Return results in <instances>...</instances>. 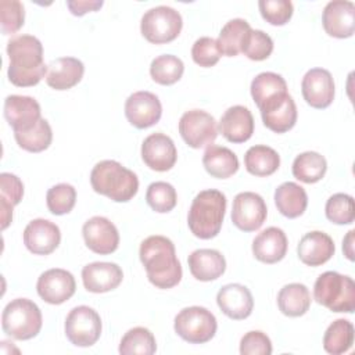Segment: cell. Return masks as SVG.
I'll use <instances>...</instances> for the list:
<instances>
[{"label": "cell", "instance_id": "cell-1", "mask_svg": "<svg viewBox=\"0 0 355 355\" xmlns=\"http://www.w3.org/2000/svg\"><path fill=\"white\" fill-rule=\"evenodd\" d=\"M8 80L18 87L37 85L47 75L43 60V44L32 35H18L8 40Z\"/></svg>", "mask_w": 355, "mask_h": 355}, {"label": "cell", "instance_id": "cell-2", "mask_svg": "<svg viewBox=\"0 0 355 355\" xmlns=\"http://www.w3.org/2000/svg\"><path fill=\"white\" fill-rule=\"evenodd\" d=\"M139 257L150 283L155 287L172 288L182 280V265L175 244L168 237L148 236L140 244Z\"/></svg>", "mask_w": 355, "mask_h": 355}, {"label": "cell", "instance_id": "cell-3", "mask_svg": "<svg viewBox=\"0 0 355 355\" xmlns=\"http://www.w3.org/2000/svg\"><path fill=\"white\" fill-rule=\"evenodd\" d=\"M90 184L98 194L115 202L132 200L139 190V179L135 172L114 159L97 162L90 172Z\"/></svg>", "mask_w": 355, "mask_h": 355}, {"label": "cell", "instance_id": "cell-4", "mask_svg": "<svg viewBox=\"0 0 355 355\" xmlns=\"http://www.w3.org/2000/svg\"><path fill=\"white\" fill-rule=\"evenodd\" d=\"M226 211V197L222 191L208 189L200 191L189 209L187 225L190 232L202 240H209L220 232Z\"/></svg>", "mask_w": 355, "mask_h": 355}, {"label": "cell", "instance_id": "cell-5", "mask_svg": "<svg viewBox=\"0 0 355 355\" xmlns=\"http://www.w3.org/2000/svg\"><path fill=\"white\" fill-rule=\"evenodd\" d=\"M318 304L333 312L352 313L355 311V283L352 277L334 270L322 273L313 286Z\"/></svg>", "mask_w": 355, "mask_h": 355}, {"label": "cell", "instance_id": "cell-6", "mask_svg": "<svg viewBox=\"0 0 355 355\" xmlns=\"http://www.w3.org/2000/svg\"><path fill=\"white\" fill-rule=\"evenodd\" d=\"M40 308L28 298H15L8 302L1 313L3 331L15 340H31L42 329Z\"/></svg>", "mask_w": 355, "mask_h": 355}, {"label": "cell", "instance_id": "cell-7", "mask_svg": "<svg viewBox=\"0 0 355 355\" xmlns=\"http://www.w3.org/2000/svg\"><path fill=\"white\" fill-rule=\"evenodd\" d=\"M176 334L190 344L208 343L216 333L215 315L204 306L183 308L173 322Z\"/></svg>", "mask_w": 355, "mask_h": 355}, {"label": "cell", "instance_id": "cell-8", "mask_svg": "<svg viewBox=\"0 0 355 355\" xmlns=\"http://www.w3.org/2000/svg\"><path fill=\"white\" fill-rule=\"evenodd\" d=\"M183 26L179 11L168 6H157L144 12L140 22L141 35L154 44L169 43L175 40Z\"/></svg>", "mask_w": 355, "mask_h": 355}, {"label": "cell", "instance_id": "cell-9", "mask_svg": "<svg viewBox=\"0 0 355 355\" xmlns=\"http://www.w3.org/2000/svg\"><path fill=\"white\" fill-rule=\"evenodd\" d=\"M65 336L76 347H92L101 336V318L87 305L69 311L65 319Z\"/></svg>", "mask_w": 355, "mask_h": 355}, {"label": "cell", "instance_id": "cell-10", "mask_svg": "<svg viewBox=\"0 0 355 355\" xmlns=\"http://www.w3.org/2000/svg\"><path fill=\"white\" fill-rule=\"evenodd\" d=\"M179 133L191 148L211 146L218 137L215 118L202 110L186 111L179 119Z\"/></svg>", "mask_w": 355, "mask_h": 355}, {"label": "cell", "instance_id": "cell-11", "mask_svg": "<svg viewBox=\"0 0 355 355\" xmlns=\"http://www.w3.org/2000/svg\"><path fill=\"white\" fill-rule=\"evenodd\" d=\"M268 215L263 198L252 191L239 193L233 200L232 222L243 232L258 230Z\"/></svg>", "mask_w": 355, "mask_h": 355}, {"label": "cell", "instance_id": "cell-12", "mask_svg": "<svg viewBox=\"0 0 355 355\" xmlns=\"http://www.w3.org/2000/svg\"><path fill=\"white\" fill-rule=\"evenodd\" d=\"M251 96L261 112L279 107L290 94L284 78L275 72H261L251 82Z\"/></svg>", "mask_w": 355, "mask_h": 355}, {"label": "cell", "instance_id": "cell-13", "mask_svg": "<svg viewBox=\"0 0 355 355\" xmlns=\"http://www.w3.org/2000/svg\"><path fill=\"white\" fill-rule=\"evenodd\" d=\"M36 290L39 297L47 304L60 305L75 294L76 283L71 272L61 268H53L39 276Z\"/></svg>", "mask_w": 355, "mask_h": 355}, {"label": "cell", "instance_id": "cell-14", "mask_svg": "<svg viewBox=\"0 0 355 355\" xmlns=\"http://www.w3.org/2000/svg\"><path fill=\"white\" fill-rule=\"evenodd\" d=\"M125 115L130 125L137 129H146L155 125L162 115L159 98L151 92H136L125 103Z\"/></svg>", "mask_w": 355, "mask_h": 355}, {"label": "cell", "instance_id": "cell-15", "mask_svg": "<svg viewBox=\"0 0 355 355\" xmlns=\"http://www.w3.org/2000/svg\"><path fill=\"white\" fill-rule=\"evenodd\" d=\"M82 234L87 248L100 255L112 254L119 245L116 226L104 216L87 219L82 227Z\"/></svg>", "mask_w": 355, "mask_h": 355}, {"label": "cell", "instance_id": "cell-16", "mask_svg": "<svg viewBox=\"0 0 355 355\" xmlns=\"http://www.w3.org/2000/svg\"><path fill=\"white\" fill-rule=\"evenodd\" d=\"M141 159L157 172H166L173 168L178 159V150L173 140L164 133H151L141 144Z\"/></svg>", "mask_w": 355, "mask_h": 355}, {"label": "cell", "instance_id": "cell-17", "mask_svg": "<svg viewBox=\"0 0 355 355\" xmlns=\"http://www.w3.org/2000/svg\"><path fill=\"white\" fill-rule=\"evenodd\" d=\"M4 118L14 132L29 130L42 119L40 105L29 96H7L4 100Z\"/></svg>", "mask_w": 355, "mask_h": 355}, {"label": "cell", "instance_id": "cell-18", "mask_svg": "<svg viewBox=\"0 0 355 355\" xmlns=\"http://www.w3.org/2000/svg\"><path fill=\"white\" fill-rule=\"evenodd\" d=\"M304 100L313 108H327L334 98V80L331 73L323 68L309 69L301 82Z\"/></svg>", "mask_w": 355, "mask_h": 355}, {"label": "cell", "instance_id": "cell-19", "mask_svg": "<svg viewBox=\"0 0 355 355\" xmlns=\"http://www.w3.org/2000/svg\"><path fill=\"white\" fill-rule=\"evenodd\" d=\"M322 24L327 35L345 39L355 31V6L348 0L329 1L322 14Z\"/></svg>", "mask_w": 355, "mask_h": 355}, {"label": "cell", "instance_id": "cell-20", "mask_svg": "<svg viewBox=\"0 0 355 355\" xmlns=\"http://www.w3.org/2000/svg\"><path fill=\"white\" fill-rule=\"evenodd\" d=\"M61 241L60 227L47 219H33L24 230L25 247L36 255L51 254Z\"/></svg>", "mask_w": 355, "mask_h": 355}, {"label": "cell", "instance_id": "cell-21", "mask_svg": "<svg viewBox=\"0 0 355 355\" xmlns=\"http://www.w3.org/2000/svg\"><path fill=\"white\" fill-rule=\"evenodd\" d=\"M216 304L227 318L233 320H241L251 315L254 308V298L245 286L230 283L218 291Z\"/></svg>", "mask_w": 355, "mask_h": 355}, {"label": "cell", "instance_id": "cell-22", "mask_svg": "<svg viewBox=\"0 0 355 355\" xmlns=\"http://www.w3.org/2000/svg\"><path fill=\"white\" fill-rule=\"evenodd\" d=\"M123 279L122 269L114 262H92L83 266V286L90 293H107L116 288Z\"/></svg>", "mask_w": 355, "mask_h": 355}, {"label": "cell", "instance_id": "cell-23", "mask_svg": "<svg viewBox=\"0 0 355 355\" xmlns=\"http://www.w3.org/2000/svg\"><path fill=\"white\" fill-rule=\"evenodd\" d=\"M219 130L230 143H244L254 133V118L244 105L229 107L219 121Z\"/></svg>", "mask_w": 355, "mask_h": 355}, {"label": "cell", "instance_id": "cell-24", "mask_svg": "<svg viewBox=\"0 0 355 355\" xmlns=\"http://www.w3.org/2000/svg\"><path fill=\"white\" fill-rule=\"evenodd\" d=\"M298 258L308 266H320L326 263L336 251L333 239L320 232L313 230L302 236L298 244Z\"/></svg>", "mask_w": 355, "mask_h": 355}, {"label": "cell", "instance_id": "cell-25", "mask_svg": "<svg viewBox=\"0 0 355 355\" xmlns=\"http://www.w3.org/2000/svg\"><path fill=\"white\" fill-rule=\"evenodd\" d=\"M85 73V65L75 57H60L47 65L46 83L54 90H68L78 85Z\"/></svg>", "mask_w": 355, "mask_h": 355}, {"label": "cell", "instance_id": "cell-26", "mask_svg": "<svg viewBox=\"0 0 355 355\" xmlns=\"http://www.w3.org/2000/svg\"><path fill=\"white\" fill-rule=\"evenodd\" d=\"M288 241L286 233L276 226L266 227L252 241L254 257L263 263H276L287 252Z\"/></svg>", "mask_w": 355, "mask_h": 355}, {"label": "cell", "instance_id": "cell-27", "mask_svg": "<svg viewBox=\"0 0 355 355\" xmlns=\"http://www.w3.org/2000/svg\"><path fill=\"white\" fill-rule=\"evenodd\" d=\"M189 269L200 282H211L220 277L226 270V259L212 248H200L189 255Z\"/></svg>", "mask_w": 355, "mask_h": 355}, {"label": "cell", "instance_id": "cell-28", "mask_svg": "<svg viewBox=\"0 0 355 355\" xmlns=\"http://www.w3.org/2000/svg\"><path fill=\"white\" fill-rule=\"evenodd\" d=\"M275 204L282 215L294 219L305 212L308 196L300 184L294 182H284L275 190Z\"/></svg>", "mask_w": 355, "mask_h": 355}, {"label": "cell", "instance_id": "cell-29", "mask_svg": "<svg viewBox=\"0 0 355 355\" xmlns=\"http://www.w3.org/2000/svg\"><path fill=\"white\" fill-rule=\"evenodd\" d=\"M205 171L216 179H227L239 169L237 155L227 147L211 144L202 155Z\"/></svg>", "mask_w": 355, "mask_h": 355}, {"label": "cell", "instance_id": "cell-30", "mask_svg": "<svg viewBox=\"0 0 355 355\" xmlns=\"http://www.w3.org/2000/svg\"><path fill=\"white\" fill-rule=\"evenodd\" d=\"M277 306L283 315L290 318L305 315L311 306V294L308 287L302 283H290L283 286L277 294Z\"/></svg>", "mask_w": 355, "mask_h": 355}, {"label": "cell", "instance_id": "cell-31", "mask_svg": "<svg viewBox=\"0 0 355 355\" xmlns=\"http://www.w3.org/2000/svg\"><path fill=\"white\" fill-rule=\"evenodd\" d=\"M244 165L247 172L254 176H270L279 169L280 155L272 147L252 146L244 155Z\"/></svg>", "mask_w": 355, "mask_h": 355}, {"label": "cell", "instance_id": "cell-32", "mask_svg": "<svg viewBox=\"0 0 355 355\" xmlns=\"http://www.w3.org/2000/svg\"><path fill=\"white\" fill-rule=\"evenodd\" d=\"M251 32L250 24L243 18H233L225 24L216 39L219 50L227 57H234L241 53L243 44Z\"/></svg>", "mask_w": 355, "mask_h": 355}, {"label": "cell", "instance_id": "cell-33", "mask_svg": "<svg viewBox=\"0 0 355 355\" xmlns=\"http://www.w3.org/2000/svg\"><path fill=\"white\" fill-rule=\"evenodd\" d=\"M354 324L347 319L334 320L324 331L323 348L331 355L348 352L354 345Z\"/></svg>", "mask_w": 355, "mask_h": 355}, {"label": "cell", "instance_id": "cell-34", "mask_svg": "<svg viewBox=\"0 0 355 355\" xmlns=\"http://www.w3.org/2000/svg\"><path fill=\"white\" fill-rule=\"evenodd\" d=\"M327 171L326 158L316 151H305L295 157L293 162V175L304 183L319 182Z\"/></svg>", "mask_w": 355, "mask_h": 355}, {"label": "cell", "instance_id": "cell-35", "mask_svg": "<svg viewBox=\"0 0 355 355\" xmlns=\"http://www.w3.org/2000/svg\"><path fill=\"white\" fill-rule=\"evenodd\" d=\"M263 125L275 133H286L294 128L297 122V105L291 96H288L279 107L261 112Z\"/></svg>", "mask_w": 355, "mask_h": 355}, {"label": "cell", "instance_id": "cell-36", "mask_svg": "<svg viewBox=\"0 0 355 355\" xmlns=\"http://www.w3.org/2000/svg\"><path fill=\"white\" fill-rule=\"evenodd\" d=\"M155 351V337L148 329L141 326L128 330L119 343V354L122 355H153Z\"/></svg>", "mask_w": 355, "mask_h": 355}, {"label": "cell", "instance_id": "cell-37", "mask_svg": "<svg viewBox=\"0 0 355 355\" xmlns=\"http://www.w3.org/2000/svg\"><path fill=\"white\" fill-rule=\"evenodd\" d=\"M184 72L183 61L172 54H162L158 55L151 61L150 65V75L154 82L169 86L176 83Z\"/></svg>", "mask_w": 355, "mask_h": 355}, {"label": "cell", "instance_id": "cell-38", "mask_svg": "<svg viewBox=\"0 0 355 355\" xmlns=\"http://www.w3.org/2000/svg\"><path fill=\"white\" fill-rule=\"evenodd\" d=\"M18 146L29 153H40L49 148L53 140V130L50 123L42 118L32 129L25 132H14Z\"/></svg>", "mask_w": 355, "mask_h": 355}, {"label": "cell", "instance_id": "cell-39", "mask_svg": "<svg viewBox=\"0 0 355 355\" xmlns=\"http://www.w3.org/2000/svg\"><path fill=\"white\" fill-rule=\"evenodd\" d=\"M146 201L153 211L166 214L176 207L178 194L171 183L154 182L147 187Z\"/></svg>", "mask_w": 355, "mask_h": 355}, {"label": "cell", "instance_id": "cell-40", "mask_svg": "<svg viewBox=\"0 0 355 355\" xmlns=\"http://www.w3.org/2000/svg\"><path fill=\"white\" fill-rule=\"evenodd\" d=\"M326 218L336 225H351L355 219L354 198L345 193H336L326 201Z\"/></svg>", "mask_w": 355, "mask_h": 355}, {"label": "cell", "instance_id": "cell-41", "mask_svg": "<svg viewBox=\"0 0 355 355\" xmlns=\"http://www.w3.org/2000/svg\"><path fill=\"white\" fill-rule=\"evenodd\" d=\"M76 202V190L69 183H58L47 190L46 204L53 215H64L72 211Z\"/></svg>", "mask_w": 355, "mask_h": 355}, {"label": "cell", "instance_id": "cell-42", "mask_svg": "<svg viewBox=\"0 0 355 355\" xmlns=\"http://www.w3.org/2000/svg\"><path fill=\"white\" fill-rule=\"evenodd\" d=\"M272 51H273L272 37L259 29H251L241 49V53L252 61H263L272 54Z\"/></svg>", "mask_w": 355, "mask_h": 355}, {"label": "cell", "instance_id": "cell-43", "mask_svg": "<svg viewBox=\"0 0 355 355\" xmlns=\"http://www.w3.org/2000/svg\"><path fill=\"white\" fill-rule=\"evenodd\" d=\"M259 12L270 25H284L293 17V3L290 0H259Z\"/></svg>", "mask_w": 355, "mask_h": 355}, {"label": "cell", "instance_id": "cell-44", "mask_svg": "<svg viewBox=\"0 0 355 355\" xmlns=\"http://www.w3.org/2000/svg\"><path fill=\"white\" fill-rule=\"evenodd\" d=\"M0 19L1 32L4 35H12L21 29L25 19L24 6L18 0H1L0 1Z\"/></svg>", "mask_w": 355, "mask_h": 355}, {"label": "cell", "instance_id": "cell-45", "mask_svg": "<svg viewBox=\"0 0 355 355\" xmlns=\"http://www.w3.org/2000/svg\"><path fill=\"white\" fill-rule=\"evenodd\" d=\"M220 55L222 53L219 50L216 39L209 36H202L197 39L191 47L193 61L204 68L214 67L219 61Z\"/></svg>", "mask_w": 355, "mask_h": 355}, {"label": "cell", "instance_id": "cell-46", "mask_svg": "<svg viewBox=\"0 0 355 355\" xmlns=\"http://www.w3.org/2000/svg\"><path fill=\"white\" fill-rule=\"evenodd\" d=\"M241 355H270L272 343L270 338L259 330H251L245 333L240 340Z\"/></svg>", "mask_w": 355, "mask_h": 355}, {"label": "cell", "instance_id": "cell-47", "mask_svg": "<svg viewBox=\"0 0 355 355\" xmlns=\"http://www.w3.org/2000/svg\"><path fill=\"white\" fill-rule=\"evenodd\" d=\"M24 196V184L21 179L12 173H0V200L15 207Z\"/></svg>", "mask_w": 355, "mask_h": 355}, {"label": "cell", "instance_id": "cell-48", "mask_svg": "<svg viewBox=\"0 0 355 355\" xmlns=\"http://www.w3.org/2000/svg\"><path fill=\"white\" fill-rule=\"evenodd\" d=\"M101 6H103L101 0H68L67 1V7L76 17H82L90 11H97L101 8Z\"/></svg>", "mask_w": 355, "mask_h": 355}, {"label": "cell", "instance_id": "cell-49", "mask_svg": "<svg viewBox=\"0 0 355 355\" xmlns=\"http://www.w3.org/2000/svg\"><path fill=\"white\" fill-rule=\"evenodd\" d=\"M12 205L0 200V211H1V230L7 229V226L12 220Z\"/></svg>", "mask_w": 355, "mask_h": 355}, {"label": "cell", "instance_id": "cell-50", "mask_svg": "<svg viewBox=\"0 0 355 355\" xmlns=\"http://www.w3.org/2000/svg\"><path fill=\"white\" fill-rule=\"evenodd\" d=\"M354 230H349L343 240V251L349 261H354Z\"/></svg>", "mask_w": 355, "mask_h": 355}]
</instances>
